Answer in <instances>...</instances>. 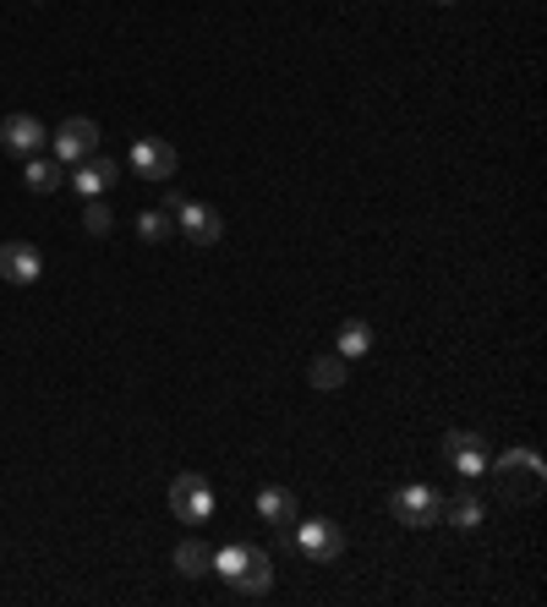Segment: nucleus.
<instances>
[{
    "label": "nucleus",
    "instance_id": "nucleus-1",
    "mask_svg": "<svg viewBox=\"0 0 547 607\" xmlns=\"http://www.w3.org/2000/svg\"><path fill=\"white\" fill-rule=\"evenodd\" d=\"M487 481H493V498L498 504H509V509H520V504H537L547 487V466L537 449H509V455H498V460H487Z\"/></svg>",
    "mask_w": 547,
    "mask_h": 607
},
{
    "label": "nucleus",
    "instance_id": "nucleus-11",
    "mask_svg": "<svg viewBox=\"0 0 547 607\" xmlns=\"http://www.w3.org/2000/svg\"><path fill=\"white\" fill-rule=\"evenodd\" d=\"M176 225H181V236L192 241V247H213L219 236H225V219H219V208H203V202L187 198V208L176 213Z\"/></svg>",
    "mask_w": 547,
    "mask_h": 607
},
{
    "label": "nucleus",
    "instance_id": "nucleus-6",
    "mask_svg": "<svg viewBox=\"0 0 547 607\" xmlns=\"http://www.w3.org/2000/svg\"><path fill=\"white\" fill-rule=\"evenodd\" d=\"M127 165H132V176H142V181H170L176 176V148L165 137H137Z\"/></svg>",
    "mask_w": 547,
    "mask_h": 607
},
{
    "label": "nucleus",
    "instance_id": "nucleus-13",
    "mask_svg": "<svg viewBox=\"0 0 547 607\" xmlns=\"http://www.w3.org/2000/svg\"><path fill=\"white\" fill-rule=\"evenodd\" d=\"M258 515H263V526H296V492L290 487H263L258 492Z\"/></svg>",
    "mask_w": 547,
    "mask_h": 607
},
{
    "label": "nucleus",
    "instance_id": "nucleus-5",
    "mask_svg": "<svg viewBox=\"0 0 547 607\" xmlns=\"http://www.w3.org/2000/svg\"><path fill=\"white\" fill-rule=\"evenodd\" d=\"M50 148H56V159L71 170L77 159L99 153V121H88V116H71V121H61V127L50 132Z\"/></svg>",
    "mask_w": 547,
    "mask_h": 607
},
{
    "label": "nucleus",
    "instance_id": "nucleus-8",
    "mask_svg": "<svg viewBox=\"0 0 547 607\" xmlns=\"http://www.w3.org/2000/svg\"><path fill=\"white\" fill-rule=\"evenodd\" d=\"M444 460H449L455 476L481 481V471H487V444H481L477 432H449V438H444Z\"/></svg>",
    "mask_w": 547,
    "mask_h": 607
},
{
    "label": "nucleus",
    "instance_id": "nucleus-3",
    "mask_svg": "<svg viewBox=\"0 0 547 607\" xmlns=\"http://www.w3.org/2000/svg\"><path fill=\"white\" fill-rule=\"evenodd\" d=\"M213 487H208V476L198 471H181L176 481H170V515L181 520V526H203L208 515H213Z\"/></svg>",
    "mask_w": 547,
    "mask_h": 607
},
{
    "label": "nucleus",
    "instance_id": "nucleus-18",
    "mask_svg": "<svg viewBox=\"0 0 547 607\" xmlns=\"http://www.w3.org/2000/svg\"><path fill=\"white\" fill-rule=\"evenodd\" d=\"M444 520H449V526H460V531H477V526H481V498L460 492L455 504H444Z\"/></svg>",
    "mask_w": 547,
    "mask_h": 607
},
{
    "label": "nucleus",
    "instance_id": "nucleus-7",
    "mask_svg": "<svg viewBox=\"0 0 547 607\" xmlns=\"http://www.w3.org/2000/svg\"><path fill=\"white\" fill-rule=\"evenodd\" d=\"M71 187H77V198H105L116 181H121V165L116 159H99V153H88V159H77L67 176Z\"/></svg>",
    "mask_w": 547,
    "mask_h": 607
},
{
    "label": "nucleus",
    "instance_id": "nucleus-2",
    "mask_svg": "<svg viewBox=\"0 0 547 607\" xmlns=\"http://www.w3.org/2000/svg\"><path fill=\"white\" fill-rule=\"evenodd\" d=\"M279 541L290 553H301L307 564H335L345 553V531L335 520H301V526H279Z\"/></svg>",
    "mask_w": 547,
    "mask_h": 607
},
{
    "label": "nucleus",
    "instance_id": "nucleus-21",
    "mask_svg": "<svg viewBox=\"0 0 547 607\" xmlns=\"http://www.w3.org/2000/svg\"><path fill=\"white\" fill-rule=\"evenodd\" d=\"M110 225H116V213H110L99 198H88V208H82V230H88V236H110Z\"/></svg>",
    "mask_w": 547,
    "mask_h": 607
},
{
    "label": "nucleus",
    "instance_id": "nucleus-22",
    "mask_svg": "<svg viewBox=\"0 0 547 607\" xmlns=\"http://www.w3.org/2000/svg\"><path fill=\"white\" fill-rule=\"evenodd\" d=\"M181 208H187V192H165V213H170V219H176Z\"/></svg>",
    "mask_w": 547,
    "mask_h": 607
},
{
    "label": "nucleus",
    "instance_id": "nucleus-17",
    "mask_svg": "<svg viewBox=\"0 0 547 607\" xmlns=\"http://www.w3.org/2000/svg\"><path fill=\"white\" fill-rule=\"evenodd\" d=\"M176 569L187 575V580H198V575H208L213 569V553H208V541L198 537H187L181 547H176Z\"/></svg>",
    "mask_w": 547,
    "mask_h": 607
},
{
    "label": "nucleus",
    "instance_id": "nucleus-24",
    "mask_svg": "<svg viewBox=\"0 0 547 607\" xmlns=\"http://www.w3.org/2000/svg\"><path fill=\"white\" fill-rule=\"evenodd\" d=\"M33 6H44V0H33Z\"/></svg>",
    "mask_w": 547,
    "mask_h": 607
},
{
    "label": "nucleus",
    "instance_id": "nucleus-9",
    "mask_svg": "<svg viewBox=\"0 0 547 607\" xmlns=\"http://www.w3.org/2000/svg\"><path fill=\"white\" fill-rule=\"evenodd\" d=\"M44 142H50V132H44L39 116H6V121H0V148L17 153V159H33Z\"/></svg>",
    "mask_w": 547,
    "mask_h": 607
},
{
    "label": "nucleus",
    "instance_id": "nucleus-16",
    "mask_svg": "<svg viewBox=\"0 0 547 607\" xmlns=\"http://www.w3.org/2000/svg\"><path fill=\"white\" fill-rule=\"evenodd\" d=\"M367 350H372V324H361V318L340 324V335H335V356H345V361H361Z\"/></svg>",
    "mask_w": 547,
    "mask_h": 607
},
{
    "label": "nucleus",
    "instance_id": "nucleus-20",
    "mask_svg": "<svg viewBox=\"0 0 547 607\" xmlns=\"http://www.w3.org/2000/svg\"><path fill=\"white\" fill-rule=\"evenodd\" d=\"M241 564H247V547H241V541H230V547H219V553H213V575H225V580H236V575H241Z\"/></svg>",
    "mask_w": 547,
    "mask_h": 607
},
{
    "label": "nucleus",
    "instance_id": "nucleus-14",
    "mask_svg": "<svg viewBox=\"0 0 547 607\" xmlns=\"http://www.w3.org/2000/svg\"><path fill=\"white\" fill-rule=\"evenodd\" d=\"M22 181H28V192H39V198H44V192H61V187H67V165H61V159H39V153H33V159H28V170H22Z\"/></svg>",
    "mask_w": 547,
    "mask_h": 607
},
{
    "label": "nucleus",
    "instance_id": "nucleus-19",
    "mask_svg": "<svg viewBox=\"0 0 547 607\" xmlns=\"http://www.w3.org/2000/svg\"><path fill=\"white\" fill-rule=\"evenodd\" d=\"M165 230H170V213L165 208H148V213H137V236L153 247V241H165Z\"/></svg>",
    "mask_w": 547,
    "mask_h": 607
},
{
    "label": "nucleus",
    "instance_id": "nucleus-12",
    "mask_svg": "<svg viewBox=\"0 0 547 607\" xmlns=\"http://www.w3.org/2000/svg\"><path fill=\"white\" fill-rule=\"evenodd\" d=\"M241 597H269L274 586V558L263 553V547H247V564H241V575L230 580Z\"/></svg>",
    "mask_w": 547,
    "mask_h": 607
},
{
    "label": "nucleus",
    "instance_id": "nucleus-10",
    "mask_svg": "<svg viewBox=\"0 0 547 607\" xmlns=\"http://www.w3.org/2000/svg\"><path fill=\"white\" fill-rule=\"evenodd\" d=\"M44 273V258L33 241H0V279L6 285H33Z\"/></svg>",
    "mask_w": 547,
    "mask_h": 607
},
{
    "label": "nucleus",
    "instance_id": "nucleus-23",
    "mask_svg": "<svg viewBox=\"0 0 547 607\" xmlns=\"http://www.w3.org/2000/svg\"><path fill=\"white\" fill-rule=\"evenodd\" d=\"M438 6H455V0H438Z\"/></svg>",
    "mask_w": 547,
    "mask_h": 607
},
{
    "label": "nucleus",
    "instance_id": "nucleus-15",
    "mask_svg": "<svg viewBox=\"0 0 547 607\" xmlns=\"http://www.w3.org/2000/svg\"><path fill=\"white\" fill-rule=\"evenodd\" d=\"M345 367H350V361H345V356H335V350H329V356H312V367H307V384H312L318 395H340V389H345Z\"/></svg>",
    "mask_w": 547,
    "mask_h": 607
},
{
    "label": "nucleus",
    "instance_id": "nucleus-4",
    "mask_svg": "<svg viewBox=\"0 0 547 607\" xmlns=\"http://www.w3.org/2000/svg\"><path fill=\"white\" fill-rule=\"evenodd\" d=\"M389 515H395L400 526H410V531H427V526L444 520V498H438L427 481H410V487H400V492L389 498Z\"/></svg>",
    "mask_w": 547,
    "mask_h": 607
}]
</instances>
